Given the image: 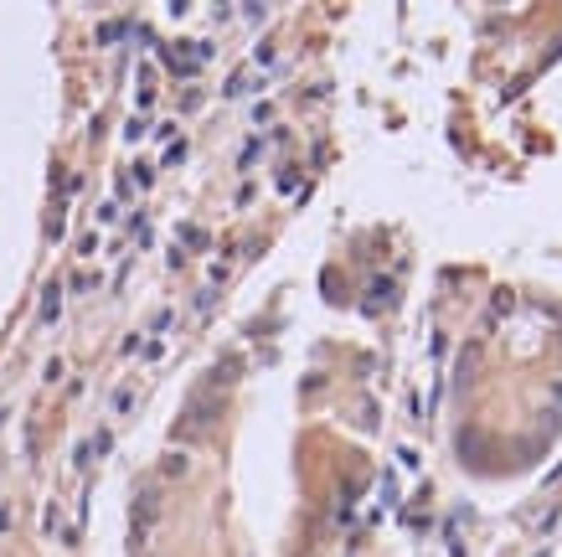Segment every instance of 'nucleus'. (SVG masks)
I'll return each mask as SVG.
<instances>
[{
	"instance_id": "obj_1",
	"label": "nucleus",
	"mask_w": 562,
	"mask_h": 557,
	"mask_svg": "<svg viewBox=\"0 0 562 557\" xmlns=\"http://www.w3.org/2000/svg\"><path fill=\"white\" fill-rule=\"evenodd\" d=\"M160 521V490H140L135 511H129V526H135V542H150V531Z\"/></svg>"
},
{
	"instance_id": "obj_2",
	"label": "nucleus",
	"mask_w": 562,
	"mask_h": 557,
	"mask_svg": "<svg viewBox=\"0 0 562 557\" xmlns=\"http://www.w3.org/2000/svg\"><path fill=\"white\" fill-rule=\"evenodd\" d=\"M264 88V78H258L253 68H237L227 83H222V98H248V93H258Z\"/></svg>"
},
{
	"instance_id": "obj_3",
	"label": "nucleus",
	"mask_w": 562,
	"mask_h": 557,
	"mask_svg": "<svg viewBox=\"0 0 562 557\" xmlns=\"http://www.w3.org/2000/svg\"><path fill=\"white\" fill-rule=\"evenodd\" d=\"M62 315V284H47L41 289V325H57Z\"/></svg>"
},
{
	"instance_id": "obj_4",
	"label": "nucleus",
	"mask_w": 562,
	"mask_h": 557,
	"mask_svg": "<svg viewBox=\"0 0 562 557\" xmlns=\"http://www.w3.org/2000/svg\"><path fill=\"white\" fill-rule=\"evenodd\" d=\"M124 31H129V21H103V26H98V47H119Z\"/></svg>"
},
{
	"instance_id": "obj_5",
	"label": "nucleus",
	"mask_w": 562,
	"mask_h": 557,
	"mask_svg": "<svg viewBox=\"0 0 562 557\" xmlns=\"http://www.w3.org/2000/svg\"><path fill=\"white\" fill-rule=\"evenodd\" d=\"M181 242H186L191 253H202V248H207V232L197 228V222H181Z\"/></svg>"
},
{
	"instance_id": "obj_6",
	"label": "nucleus",
	"mask_w": 562,
	"mask_h": 557,
	"mask_svg": "<svg viewBox=\"0 0 562 557\" xmlns=\"http://www.w3.org/2000/svg\"><path fill=\"white\" fill-rule=\"evenodd\" d=\"M170 325H176V310H155V320H150V336H170Z\"/></svg>"
},
{
	"instance_id": "obj_7",
	"label": "nucleus",
	"mask_w": 562,
	"mask_h": 557,
	"mask_svg": "<svg viewBox=\"0 0 562 557\" xmlns=\"http://www.w3.org/2000/svg\"><path fill=\"white\" fill-rule=\"evenodd\" d=\"M264 155V140H248L243 150H237V170H253V160Z\"/></svg>"
},
{
	"instance_id": "obj_8",
	"label": "nucleus",
	"mask_w": 562,
	"mask_h": 557,
	"mask_svg": "<svg viewBox=\"0 0 562 557\" xmlns=\"http://www.w3.org/2000/svg\"><path fill=\"white\" fill-rule=\"evenodd\" d=\"M387 300H392V284H387V279H372V300H366V310H382Z\"/></svg>"
},
{
	"instance_id": "obj_9",
	"label": "nucleus",
	"mask_w": 562,
	"mask_h": 557,
	"mask_svg": "<svg viewBox=\"0 0 562 557\" xmlns=\"http://www.w3.org/2000/svg\"><path fill=\"white\" fill-rule=\"evenodd\" d=\"M109 408H114V413H129V408H135V387H129V382H124V387H114Z\"/></svg>"
},
{
	"instance_id": "obj_10",
	"label": "nucleus",
	"mask_w": 562,
	"mask_h": 557,
	"mask_svg": "<svg viewBox=\"0 0 562 557\" xmlns=\"http://www.w3.org/2000/svg\"><path fill=\"white\" fill-rule=\"evenodd\" d=\"M109 449H114V434H109V429H98V434H93V444H88V459L109 454Z\"/></svg>"
},
{
	"instance_id": "obj_11",
	"label": "nucleus",
	"mask_w": 562,
	"mask_h": 557,
	"mask_svg": "<svg viewBox=\"0 0 562 557\" xmlns=\"http://www.w3.org/2000/svg\"><path fill=\"white\" fill-rule=\"evenodd\" d=\"M135 186H155V165H150V160H135Z\"/></svg>"
},
{
	"instance_id": "obj_12",
	"label": "nucleus",
	"mask_w": 562,
	"mask_h": 557,
	"mask_svg": "<svg viewBox=\"0 0 562 557\" xmlns=\"http://www.w3.org/2000/svg\"><path fill=\"white\" fill-rule=\"evenodd\" d=\"M145 129H150V119H145V114H135V119L124 124V140H145Z\"/></svg>"
},
{
	"instance_id": "obj_13",
	"label": "nucleus",
	"mask_w": 562,
	"mask_h": 557,
	"mask_svg": "<svg viewBox=\"0 0 562 557\" xmlns=\"http://www.w3.org/2000/svg\"><path fill=\"white\" fill-rule=\"evenodd\" d=\"M382 506H397V480L382 475Z\"/></svg>"
},
{
	"instance_id": "obj_14",
	"label": "nucleus",
	"mask_w": 562,
	"mask_h": 557,
	"mask_svg": "<svg viewBox=\"0 0 562 557\" xmlns=\"http://www.w3.org/2000/svg\"><path fill=\"white\" fill-rule=\"evenodd\" d=\"M160 470H165V475H181V470H186V454H165Z\"/></svg>"
},
{
	"instance_id": "obj_15",
	"label": "nucleus",
	"mask_w": 562,
	"mask_h": 557,
	"mask_svg": "<svg viewBox=\"0 0 562 557\" xmlns=\"http://www.w3.org/2000/svg\"><path fill=\"white\" fill-rule=\"evenodd\" d=\"M181 160H186V140H176V145L165 150V165H181Z\"/></svg>"
},
{
	"instance_id": "obj_16",
	"label": "nucleus",
	"mask_w": 562,
	"mask_h": 557,
	"mask_svg": "<svg viewBox=\"0 0 562 557\" xmlns=\"http://www.w3.org/2000/svg\"><path fill=\"white\" fill-rule=\"evenodd\" d=\"M41 531H47V537H57V501L47 506V516H41Z\"/></svg>"
},
{
	"instance_id": "obj_17",
	"label": "nucleus",
	"mask_w": 562,
	"mask_h": 557,
	"mask_svg": "<svg viewBox=\"0 0 562 557\" xmlns=\"http://www.w3.org/2000/svg\"><path fill=\"white\" fill-rule=\"evenodd\" d=\"M98 222H103V228H109V222H119V202H103V207H98Z\"/></svg>"
},
{
	"instance_id": "obj_18",
	"label": "nucleus",
	"mask_w": 562,
	"mask_h": 557,
	"mask_svg": "<svg viewBox=\"0 0 562 557\" xmlns=\"http://www.w3.org/2000/svg\"><path fill=\"white\" fill-rule=\"evenodd\" d=\"M78 253H83V258L98 253V237H93V232H83V237H78Z\"/></svg>"
},
{
	"instance_id": "obj_19",
	"label": "nucleus",
	"mask_w": 562,
	"mask_h": 557,
	"mask_svg": "<svg viewBox=\"0 0 562 557\" xmlns=\"http://www.w3.org/2000/svg\"><path fill=\"white\" fill-rule=\"evenodd\" d=\"M93 289V274H73V295H88Z\"/></svg>"
},
{
	"instance_id": "obj_20",
	"label": "nucleus",
	"mask_w": 562,
	"mask_h": 557,
	"mask_svg": "<svg viewBox=\"0 0 562 557\" xmlns=\"http://www.w3.org/2000/svg\"><path fill=\"white\" fill-rule=\"evenodd\" d=\"M62 372H68L62 362H47V372H41V382H62Z\"/></svg>"
}]
</instances>
